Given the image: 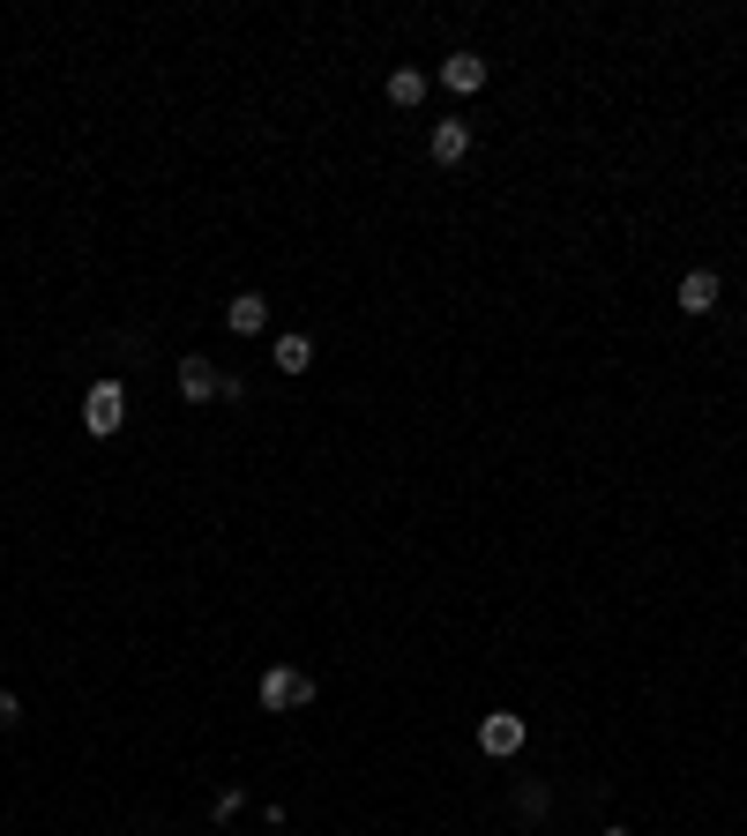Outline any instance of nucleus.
<instances>
[{"label": "nucleus", "mask_w": 747, "mask_h": 836, "mask_svg": "<svg viewBox=\"0 0 747 836\" xmlns=\"http://www.w3.org/2000/svg\"><path fill=\"white\" fill-rule=\"evenodd\" d=\"M673 299H680V314H710V306H717V269H688Z\"/></svg>", "instance_id": "0eeeda50"}, {"label": "nucleus", "mask_w": 747, "mask_h": 836, "mask_svg": "<svg viewBox=\"0 0 747 836\" xmlns=\"http://www.w3.org/2000/svg\"><path fill=\"white\" fill-rule=\"evenodd\" d=\"M262 322H269V299H262V292H240L232 306H225V329H232V336H254Z\"/></svg>", "instance_id": "6e6552de"}, {"label": "nucleus", "mask_w": 747, "mask_h": 836, "mask_svg": "<svg viewBox=\"0 0 747 836\" xmlns=\"http://www.w3.org/2000/svg\"><path fill=\"white\" fill-rule=\"evenodd\" d=\"M120 418H127V388L120 381H97V388L83 396V426L105 441V433H120Z\"/></svg>", "instance_id": "f03ea898"}, {"label": "nucleus", "mask_w": 747, "mask_h": 836, "mask_svg": "<svg viewBox=\"0 0 747 836\" xmlns=\"http://www.w3.org/2000/svg\"><path fill=\"white\" fill-rule=\"evenodd\" d=\"M598 836H628V829H598Z\"/></svg>", "instance_id": "ddd939ff"}, {"label": "nucleus", "mask_w": 747, "mask_h": 836, "mask_svg": "<svg viewBox=\"0 0 747 836\" xmlns=\"http://www.w3.org/2000/svg\"><path fill=\"white\" fill-rule=\"evenodd\" d=\"M269 359H277L285 374H307V367H314V344H307V336H277V351H269Z\"/></svg>", "instance_id": "9d476101"}, {"label": "nucleus", "mask_w": 747, "mask_h": 836, "mask_svg": "<svg viewBox=\"0 0 747 836\" xmlns=\"http://www.w3.org/2000/svg\"><path fill=\"white\" fill-rule=\"evenodd\" d=\"M426 150H434V165H463V150H471V127H463V120H434Z\"/></svg>", "instance_id": "39448f33"}, {"label": "nucleus", "mask_w": 747, "mask_h": 836, "mask_svg": "<svg viewBox=\"0 0 747 836\" xmlns=\"http://www.w3.org/2000/svg\"><path fill=\"white\" fill-rule=\"evenodd\" d=\"M516 814H531V822H539V814H545V785H539V777H531V785L516 792Z\"/></svg>", "instance_id": "9b49d317"}, {"label": "nucleus", "mask_w": 747, "mask_h": 836, "mask_svg": "<svg viewBox=\"0 0 747 836\" xmlns=\"http://www.w3.org/2000/svg\"><path fill=\"white\" fill-rule=\"evenodd\" d=\"M389 105H404V113L426 105V76H418V68H397V76H389Z\"/></svg>", "instance_id": "1a4fd4ad"}, {"label": "nucleus", "mask_w": 747, "mask_h": 836, "mask_svg": "<svg viewBox=\"0 0 747 836\" xmlns=\"http://www.w3.org/2000/svg\"><path fill=\"white\" fill-rule=\"evenodd\" d=\"M479 747L494 754V762H508V754L524 747V717H508V710H494V717H479Z\"/></svg>", "instance_id": "7ed1b4c3"}, {"label": "nucleus", "mask_w": 747, "mask_h": 836, "mask_svg": "<svg viewBox=\"0 0 747 836\" xmlns=\"http://www.w3.org/2000/svg\"><path fill=\"white\" fill-rule=\"evenodd\" d=\"M180 396H187V404H209V396H225V374L209 367L203 351H195V359H180Z\"/></svg>", "instance_id": "20e7f679"}, {"label": "nucleus", "mask_w": 747, "mask_h": 836, "mask_svg": "<svg viewBox=\"0 0 747 836\" xmlns=\"http://www.w3.org/2000/svg\"><path fill=\"white\" fill-rule=\"evenodd\" d=\"M307 703H314V680H307V672H291V665H269L262 672V710H307Z\"/></svg>", "instance_id": "f257e3e1"}, {"label": "nucleus", "mask_w": 747, "mask_h": 836, "mask_svg": "<svg viewBox=\"0 0 747 836\" xmlns=\"http://www.w3.org/2000/svg\"><path fill=\"white\" fill-rule=\"evenodd\" d=\"M441 83L457 90V97L486 90V60H479V53H449V60H441Z\"/></svg>", "instance_id": "423d86ee"}, {"label": "nucleus", "mask_w": 747, "mask_h": 836, "mask_svg": "<svg viewBox=\"0 0 747 836\" xmlns=\"http://www.w3.org/2000/svg\"><path fill=\"white\" fill-rule=\"evenodd\" d=\"M15 717H23V710H15V695H8V687H0V732H8V724H15Z\"/></svg>", "instance_id": "f8f14e48"}]
</instances>
